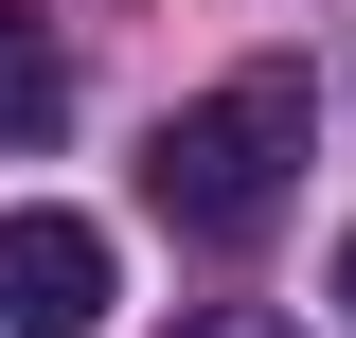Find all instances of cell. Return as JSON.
Here are the masks:
<instances>
[{
	"instance_id": "cell-1",
	"label": "cell",
	"mask_w": 356,
	"mask_h": 338,
	"mask_svg": "<svg viewBox=\"0 0 356 338\" xmlns=\"http://www.w3.org/2000/svg\"><path fill=\"white\" fill-rule=\"evenodd\" d=\"M303 143H321L303 72H232V89H196V107L143 143V196H161V232H196V250H250L267 214H285V178H303Z\"/></svg>"
},
{
	"instance_id": "cell-2",
	"label": "cell",
	"mask_w": 356,
	"mask_h": 338,
	"mask_svg": "<svg viewBox=\"0 0 356 338\" xmlns=\"http://www.w3.org/2000/svg\"><path fill=\"white\" fill-rule=\"evenodd\" d=\"M107 321V232L89 214H0V338H89Z\"/></svg>"
},
{
	"instance_id": "cell-3",
	"label": "cell",
	"mask_w": 356,
	"mask_h": 338,
	"mask_svg": "<svg viewBox=\"0 0 356 338\" xmlns=\"http://www.w3.org/2000/svg\"><path fill=\"white\" fill-rule=\"evenodd\" d=\"M54 107H72V54L0 0V143H54Z\"/></svg>"
},
{
	"instance_id": "cell-4",
	"label": "cell",
	"mask_w": 356,
	"mask_h": 338,
	"mask_svg": "<svg viewBox=\"0 0 356 338\" xmlns=\"http://www.w3.org/2000/svg\"><path fill=\"white\" fill-rule=\"evenodd\" d=\"M178 338H285V321H267V303H196Z\"/></svg>"
},
{
	"instance_id": "cell-5",
	"label": "cell",
	"mask_w": 356,
	"mask_h": 338,
	"mask_svg": "<svg viewBox=\"0 0 356 338\" xmlns=\"http://www.w3.org/2000/svg\"><path fill=\"white\" fill-rule=\"evenodd\" d=\"M339 303H356V232H339Z\"/></svg>"
}]
</instances>
